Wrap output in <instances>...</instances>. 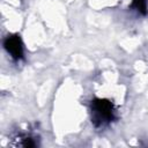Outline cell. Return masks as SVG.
I'll return each instance as SVG.
<instances>
[{
	"instance_id": "3",
	"label": "cell",
	"mask_w": 148,
	"mask_h": 148,
	"mask_svg": "<svg viewBox=\"0 0 148 148\" xmlns=\"http://www.w3.org/2000/svg\"><path fill=\"white\" fill-rule=\"evenodd\" d=\"M132 7L135 8L138 12H140L141 14H146L147 13V5H146V0H133Z\"/></svg>"
},
{
	"instance_id": "2",
	"label": "cell",
	"mask_w": 148,
	"mask_h": 148,
	"mask_svg": "<svg viewBox=\"0 0 148 148\" xmlns=\"http://www.w3.org/2000/svg\"><path fill=\"white\" fill-rule=\"evenodd\" d=\"M5 49L10 53V56L15 59H20L23 56V44L17 35L8 36L5 40Z\"/></svg>"
},
{
	"instance_id": "1",
	"label": "cell",
	"mask_w": 148,
	"mask_h": 148,
	"mask_svg": "<svg viewBox=\"0 0 148 148\" xmlns=\"http://www.w3.org/2000/svg\"><path fill=\"white\" fill-rule=\"evenodd\" d=\"M91 110L94 113V121H98L99 124L110 121L113 114V108L110 101L96 98L91 104Z\"/></svg>"
}]
</instances>
